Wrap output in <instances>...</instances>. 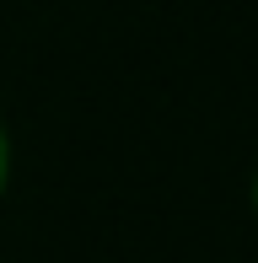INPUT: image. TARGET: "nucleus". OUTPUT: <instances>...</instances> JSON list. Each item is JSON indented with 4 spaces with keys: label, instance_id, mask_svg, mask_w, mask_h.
<instances>
[{
    "label": "nucleus",
    "instance_id": "1",
    "mask_svg": "<svg viewBox=\"0 0 258 263\" xmlns=\"http://www.w3.org/2000/svg\"><path fill=\"white\" fill-rule=\"evenodd\" d=\"M6 183H11V135L0 124V194H6Z\"/></svg>",
    "mask_w": 258,
    "mask_h": 263
},
{
    "label": "nucleus",
    "instance_id": "2",
    "mask_svg": "<svg viewBox=\"0 0 258 263\" xmlns=\"http://www.w3.org/2000/svg\"><path fill=\"white\" fill-rule=\"evenodd\" d=\"M253 210H258V172H253Z\"/></svg>",
    "mask_w": 258,
    "mask_h": 263
}]
</instances>
